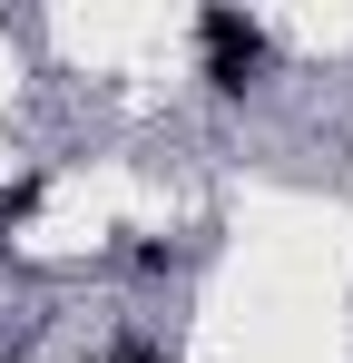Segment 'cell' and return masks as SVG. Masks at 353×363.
Instances as JSON below:
<instances>
[{
    "label": "cell",
    "instance_id": "obj_1",
    "mask_svg": "<svg viewBox=\"0 0 353 363\" xmlns=\"http://www.w3.org/2000/svg\"><path fill=\"white\" fill-rule=\"evenodd\" d=\"M196 60H206V89L216 99H255L265 89V69H275V50H265V30L245 20V10H196Z\"/></svg>",
    "mask_w": 353,
    "mask_h": 363
},
{
    "label": "cell",
    "instance_id": "obj_2",
    "mask_svg": "<svg viewBox=\"0 0 353 363\" xmlns=\"http://www.w3.org/2000/svg\"><path fill=\"white\" fill-rule=\"evenodd\" d=\"M128 265H138V275H176V245H167V236H138V245H128Z\"/></svg>",
    "mask_w": 353,
    "mask_h": 363
},
{
    "label": "cell",
    "instance_id": "obj_3",
    "mask_svg": "<svg viewBox=\"0 0 353 363\" xmlns=\"http://www.w3.org/2000/svg\"><path fill=\"white\" fill-rule=\"evenodd\" d=\"M30 206H40V177H20V186H0V236H10V226H20V216H30Z\"/></svg>",
    "mask_w": 353,
    "mask_h": 363
},
{
    "label": "cell",
    "instance_id": "obj_4",
    "mask_svg": "<svg viewBox=\"0 0 353 363\" xmlns=\"http://www.w3.org/2000/svg\"><path fill=\"white\" fill-rule=\"evenodd\" d=\"M118 363H167V354H147V344H138V334H128V344H118Z\"/></svg>",
    "mask_w": 353,
    "mask_h": 363
}]
</instances>
